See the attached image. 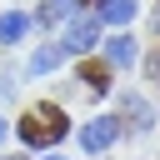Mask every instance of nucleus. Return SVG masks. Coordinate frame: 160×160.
<instances>
[{
    "instance_id": "nucleus-1",
    "label": "nucleus",
    "mask_w": 160,
    "mask_h": 160,
    "mask_svg": "<svg viewBox=\"0 0 160 160\" xmlns=\"http://www.w3.org/2000/svg\"><path fill=\"white\" fill-rule=\"evenodd\" d=\"M15 135H20L30 150H55V145L70 135V115H65L55 100H40V105L25 110V120L15 125Z\"/></svg>"
},
{
    "instance_id": "nucleus-2",
    "label": "nucleus",
    "mask_w": 160,
    "mask_h": 160,
    "mask_svg": "<svg viewBox=\"0 0 160 160\" xmlns=\"http://www.w3.org/2000/svg\"><path fill=\"white\" fill-rule=\"evenodd\" d=\"M120 135H125V130H120L115 115H90V120L80 125V155H105Z\"/></svg>"
},
{
    "instance_id": "nucleus-3",
    "label": "nucleus",
    "mask_w": 160,
    "mask_h": 160,
    "mask_svg": "<svg viewBox=\"0 0 160 160\" xmlns=\"http://www.w3.org/2000/svg\"><path fill=\"white\" fill-rule=\"evenodd\" d=\"M115 120H120V130L145 135V130L155 125V105H150L140 90H120V110H115Z\"/></svg>"
},
{
    "instance_id": "nucleus-4",
    "label": "nucleus",
    "mask_w": 160,
    "mask_h": 160,
    "mask_svg": "<svg viewBox=\"0 0 160 160\" xmlns=\"http://www.w3.org/2000/svg\"><path fill=\"white\" fill-rule=\"evenodd\" d=\"M60 45H65V55H90V50L100 45V20H95V15H70Z\"/></svg>"
},
{
    "instance_id": "nucleus-5",
    "label": "nucleus",
    "mask_w": 160,
    "mask_h": 160,
    "mask_svg": "<svg viewBox=\"0 0 160 160\" xmlns=\"http://www.w3.org/2000/svg\"><path fill=\"white\" fill-rule=\"evenodd\" d=\"M135 60H140V45H135V35H130V30H115V35L105 40V65H110V70H130Z\"/></svg>"
},
{
    "instance_id": "nucleus-6",
    "label": "nucleus",
    "mask_w": 160,
    "mask_h": 160,
    "mask_svg": "<svg viewBox=\"0 0 160 160\" xmlns=\"http://www.w3.org/2000/svg\"><path fill=\"white\" fill-rule=\"evenodd\" d=\"M60 60H65V45H60V40H45V45H35V50H30V60H25V75H30V80H40V75L60 70Z\"/></svg>"
},
{
    "instance_id": "nucleus-7",
    "label": "nucleus",
    "mask_w": 160,
    "mask_h": 160,
    "mask_svg": "<svg viewBox=\"0 0 160 160\" xmlns=\"http://www.w3.org/2000/svg\"><path fill=\"white\" fill-rule=\"evenodd\" d=\"M135 15H140V0H100L95 5V20L110 25V30H125Z\"/></svg>"
},
{
    "instance_id": "nucleus-8",
    "label": "nucleus",
    "mask_w": 160,
    "mask_h": 160,
    "mask_svg": "<svg viewBox=\"0 0 160 160\" xmlns=\"http://www.w3.org/2000/svg\"><path fill=\"white\" fill-rule=\"evenodd\" d=\"M75 80H85V95H110V80H115V70L105 65V60H85L80 70H75Z\"/></svg>"
},
{
    "instance_id": "nucleus-9",
    "label": "nucleus",
    "mask_w": 160,
    "mask_h": 160,
    "mask_svg": "<svg viewBox=\"0 0 160 160\" xmlns=\"http://www.w3.org/2000/svg\"><path fill=\"white\" fill-rule=\"evenodd\" d=\"M25 30H30V15L25 10H5L0 15V45H20Z\"/></svg>"
},
{
    "instance_id": "nucleus-10",
    "label": "nucleus",
    "mask_w": 160,
    "mask_h": 160,
    "mask_svg": "<svg viewBox=\"0 0 160 160\" xmlns=\"http://www.w3.org/2000/svg\"><path fill=\"white\" fill-rule=\"evenodd\" d=\"M65 15H70V5H65V0H45V5H40V10L30 15V25H40V30H50V25H60Z\"/></svg>"
},
{
    "instance_id": "nucleus-11",
    "label": "nucleus",
    "mask_w": 160,
    "mask_h": 160,
    "mask_svg": "<svg viewBox=\"0 0 160 160\" xmlns=\"http://www.w3.org/2000/svg\"><path fill=\"white\" fill-rule=\"evenodd\" d=\"M140 65H145V80H150V85L160 90V45H155V50H150V55H145Z\"/></svg>"
},
{
    "instance_id": "nucleus-12",
    "label": "nucleus",
    "mask_w": 160,
    "mask_h": 160,
    "mask_svg": "<svg viewBox=\"0 0 160 160\" xmlns=\"http://www.w3.org/2000/svg\"><path fill=\"white\" fill-rule=\"evenodd\" d=\"M10 95H15V75H0V105H5Z\"/></svg>"
},
{
    "instance_id": "nucleus-13",
    "label": "nucleus",
    "mask_w": 160,
    "mask_h": 160,
    "mask_svg": "<svg viewBox=\"0 0 160 160\" xmlns=\"http://www.w3.org/2000/svg\"><path fill=\"white\" fill-rule=\"evenodd\" d=\"M5 135H10V120H5V115H0V140H5Z\"/></svg>"
},
{
    "instance_id": "nucleus-14",
    "label": "nucleus",
    "mask_w": 160,
    "mask_h": 160,
    "mask_svg": "<svg viewBox=\"0 0 160 160\" xmlns=\"http://www.w3.org/2000/svg\"><path fill=\"white\" fill-rule=\"evenodd\" d=\"M150 20H155V30H160V5H155V10H150Z\"/></svg>"
},
{
    "instance_id": "nucleus-15",
    "label": "nucleus",
    "mask_w": 160,
    "mask_h": 160,
    "mask_svg": "<svg viewBox=\"0 0 160 160\" xmlns=\"http://www.w3.org/2000/svg\"><path fill=\"white\" fill-rule=\"evenodd\" d=\"M45 160H70V155H55V150H50V155H45Z\"/></svg>"
},
{
    "instance_id": "nucleus-16",
    "label": "nucleus",
    "mask_w": 160,
    "mask_h": 160,
    "mask_svg": "<svg viewBox=\"0 0 160 160\" xmlns=\"http://www.w3.org/2000/svg\"><path fill=\"white\" fill-rule=\"evenodd\" d=\"M0 160H30V155H0Z\"/></svg>"
}]
</instances>
